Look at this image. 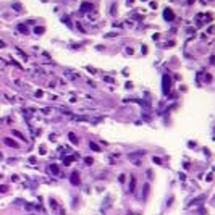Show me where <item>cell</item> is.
I'll list each match as a JSON object with an SVG mask.
<instances>
[{
  "label": "cell",
  "instance_id": "14",
  "mask_svg": "<svg viewBox=\"0 0 215 215\" xmlns=\"http://www.w3.org/2000/svg\"><path fill=\"white\" fill-rule=\"evenodd\" d=\"M50 207H52V209H54V210H57V209H58V206H57V202H55V201H54V199H50Z\"/></svg>",
  "mask_w": 215,
  "mask_h": 215
},
{
  "label": "cell",
  "instance_id": "19",
  "mask_svg": "<svg viewBox=\"0 0 215 215\" xmlns=\"http://www.w3.org/2000/svg\"><path fill=\"white\" fill-rule=\"evenodd\" d=\"M5 47V44H3V41H0V49H3Z\"/></svg>",
  "mask_w": 215,
  "mask_h": 215
},
{
  "label": "cell",
  "instance_id": "5",
  "mask_svg": "<svg viewBox=\"0 0 215 215\" xmlns=\"http://www.w3.org/2000/svg\"><path fill=\"white\" fill-rule=\"evenodd\" d=\"M5 144H7V146H10V147H15V149H18V144H16L13 139H10V138H5Z\"/></svg>",
  "mask_w": 215,
  "mask_h": 215
},
{
  "label": "cell",
  "instance_id": "11",
  "mask_svg": "<svg viewBox=\"0 0 215 215\" xmlns=\"http://www.w3.org/2000/svg\"><path fill=\"white\" fill-rule=\"evenodd\" d=\"M134 186H136V180H134V176L131 178V185H130V191L133 193L134 191Z\"/></svg>",
  "mask_w": 215,
  "mask_h": 215
},
{
  "label": "cell",
  "instance_id": "8",
  "mask_svg": "<svg viewBox=\"0 0 215 215\" xmlns=\"http://www.w3.org/2000/svg\"><path fill=\"white\" fill-rule=\"evenodd\" d=\"M89 147H91V151H94V152H99L100 151V147L96 143H89Z\"/></svg>",
  "mask_w": 215,
  "mask_h": 215
},
{
  "label": "cell",
  "instance_id": "4",
  "mask_svg": "<svg viewBox=\"0 0 215 215\" xmlns=\"http://www.w3.org/2000/svg\"><path fill=\"white\" fill-rule=\"evenodd\" d=\"M49 168H50V172L54 173L55 176H57V175H60V170H58V165H57V164H52Z\"/></svg>",
  "mask_w": 215,
  "mask_h": 215
},
{
  "label": "cell",
  "instance_id": "16",
  "mask_svg": "<svg viewBox=\"0 0 215 215\" xmlns=\"http://www.w3.org/2000/svg\"><path fill=\"white\" fill-rule=\"evenodd\" d=\"M18 29L21 31V33H28V29H26V26H24V24H20V26H18Z\"/></svg>",
  "mask_w": 215,
  "mask_h": 215
},
{
  "label": "cell",
  "instance_id": "13",
  "mask_svg": "<svg viewBox=\"0 0 215 215\" xmlns=\"http://www.w3.org/2000/svg\"><path fill=\"white\" fill-rule=\"evenodd\" d=\"M34 33H36V34H42V33H44V28H42V26L34 28Z\"/></svg>",
  "mask_w": 215,
  "mask_h": 215
},
{
  "label": "cell",
  "instance_id": "7",
  "mask_svg": "<svg viewBox=\"0 0 215 215\" xmlns=\"http://www.w3.org/2000/svg\"><path fill=\"white\" fill-rule=\"evenodd\" d=\"M13 134H15L16 138H20L21 141H28V138H24V134H23V133H20V131H16V130L13 131Z\"/></svg>",
  "mask_w": 215,
  "mask_h": 215
},
{
  "label": "cell",
  "instance_id": "3",
  "mask_svg": "<svg viewBox=\"0 0 215 215\" xmlns=\"http://www.w3.org/2000/svg\"><path fill=\"white\" fill-rule=\"evenodd\" d=\"M70 181H71L75 186H78L79 183H81V180H79V176H78V173H76V172H73V173H71V176H70Z\"/></svg>",
  "mask_w": 215,
  "mask_h": 215
},
{
  "label": "cell",
  "instance_id": "12",
  "mask_svg": "<svg viewBox=\"0 0 215 215\" xmlns=\"http://www.w3.org/2000/svg\"><path fill=\"white\" fill-rule=\"evenodd\" d=\"M147 193H149V185H146L144 191H143V199H147Z\"/></svg>",
  "mask_w": 215,
  "mask_h": 215
},
{
  "label": "cell",
  "instance_id": "17",
  "mask_svg": "<svg viewBox=\"0 0 215 215\" xmlns=\"http://www.w3.org/2000/svg\"><path fill=\"white\" fill-rule=\"evenodd\" d=\"M154 162H155V164H157V165H160V164H162V160H160V159H159V157H154Z\"/></svg>",
  "mask_w": 215,
  "mask_h": 215
},
{
  "label": "cell",
  "instance_id": "1",
  "mask_svg": "<svg viewBox=\"0 0 215 215\" xmlns=\"http://www.w3.org/2000/svg\"><path fill=\"white\" fill-rule=\"evenodd\" d=\"M170 86H172V81H170V76L165 75L164 79H162V91H164V94H168L170 92Z\"/></svg>",
  "mask_w": 215,
  "mask_h": 215
},
{
  "label": "cell",
  "instance_id": "9",
  "mask_svg": "<svg viewBox=\"0 0 215 215\" xmlns=\"http://www.w3.org/2000/svg\"><path fill=\"white\" fill-rule=\"evenodd\" d=\"M73 160H75V157H71V155H70V157H65V159H63V164H65V165H70Z\"/></svg>",
  "mask_w": 215,
  "mask_h": 215
},
{
  "label": "cell",
  "instance_id": "15",
  "mask_svg": "<svg viewBox=\"0 0 215 215\" xmlns=\"http://www.w3.org/2000/svg\"><path fill=\"white\" fill-rule=\"evenodd\" d=\"M92 162H94V160H92L91 157H86V159H84V164H86V165H92Z\"/></svg>",
  "mask_w": 215,
  "mask_h": 215
},
{
  "label": "cell",
  "instance_id": "2",
  "mask_svg": "<svg viewBox=\"0 0 215 215\" xmlns=\"http://www.w3.org/2000/svg\"><path fill=\"white\" fill-rule=\"evenodd\" d=\"M164 18L167 20V21H173L175 15H173V12H172L170 8H165V10H164Z\"/></svg>",
  "mask_w": 215,
  "mask_h": 215
},
{
  "label": "cell",
  "instance_id": "10",
  "mask_svg": "<svg viewBox=\"0 0 215 215\" xmlns=\"http://www.w3.org/2000/svg\"><path fill=\"white\" fill-rule=\"evenodd\" d=\"M68 138H70V141H71L73 144H78V139H76V136H75V134H73V133H70V134H68Z\"/></svg>",
  "mask_w": 215,
  "mask_h": 215
},
{
  "label": "cell",
  "instance_id": "6",
  "mask_svg": "<svg viewBox=\"0 0 215 215\" xmlns=\"http://www.w3.org/2000/svg\"><path fill=\"white\" fill-rule=\"evenodd\" d=\"M81 10H83V12H89V10H92V3L84 2V3L81 5Z\"/></svg>",
  "mask_w": 215,
  "mask_h": 215
},
{
  "label": "cell",
  "instance_id": "18",
  "mask_svg": "<svg viewBox=\"0 0 215 215\" xmlns=\"http://www.w3.org/2000/svg\"><path fill=\"white\" fill-rule=\"evenodd\" d=\"M7 189H8V188H7V186H2V185H0V193H5Z\"/></svg>",
  "mask_w": 215,
  "mask_h": 215
}]
</instances>
